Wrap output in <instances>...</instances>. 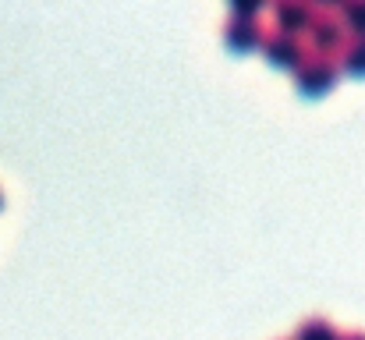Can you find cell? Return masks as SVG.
I'll list each match as a JSON object with an SVG mask.
<instances>
[{"instance_id": "obj_1", "label": "cell", "mask_w": 365, "mask_h": 340, "mask_svg": "<svg viewBox=\"0 0 365 340\" xmlns=\"http://www.w3.org/2000/svg\"><path fill=\"white\" fill-rule=\"evenodd\" d=\"M305 32H309V46L305 50L330 53V57H337L341 46H344V39H348V29H344L337 7H316L312 18H309V25H305Z\"/></svg>"}, {"instance_id": "obj_2", "label": "cell", "mask_w": 365, "mask_h": 340, "mask_svg": "<svg viewBox=\"0 0 365 340\" xmlns=\"http://www.w3.org/2000/svg\"><path fill=\"white\" fill-rule=\"evenodd\" d=\"M291 71H294L298 93H305V96H319V93L334 89V82H337V75H341L337 57H330V53H312V50H305V57H302Z\"/></svg>"}, {"instance_id": "obj_3", "label": "cell", "mask_w": 365, "mask_h": 340, "mask_svg": "<svg viewBox=\"0 0 365 340\" xmlns=\"http://www.w3.org/2000/svg\"><path fill=\"white\" fill-rule=\"evenodd\" d=\"M259 50L266 53L269 64H280V68H294L305 57L302 36H291V32H280V29H266L262 39H259Z\"/></svg>"}, {"instance_id": "obj_4", "label": "cell", "mask_w": 365, "mask_h": 340, "mask_svg": "<svg viewBox=\"0 0 365 340\" xmlns=\"http://www.w3.org/2000/svg\"><path fill=\"white\" fill-rule=\"evenodd\" d=\"M262 32L266 29L252 14H227V21H224V43L231 50H252V46H259Z\"/></svg>"}, {"instance_id": "obj_5", "label": "cell", "mask_w": 365, "mask_h": 340, "mask_svg": "<svg viewBox=\"0 0 365 340\" xmlns=\"http://www.w3.org/2000/svg\"><path fill=\"white\" fill-rule=\"evenodd\" d=\"M312 4L309 0H277L273 4V21L280 32H291V36H302V29L309 25L312 18Z\"/></svg>"}, {"instance_id": "obj_6", "label": "cell", "mask_w": 365, "mask_h": 340, "mask_svg": "<svg viewBox=\"0 0 365 340\" xmlns=\"http://www.w3.org/2000/svg\"><path fill=\"white\" fill-rule=\"evenodd\" d=\"M337 68L351 71V75H365V36H348L341 53H337Z\"/></svg>"}, {"instance_id": "obj_7", "label": "cell", "mask_w": 365, "mask_h": 340, "mask_svg": "<svg viewBox=\"0 0 365 340\" xmlns=\"http://www.w3.org/2000/svg\"><path fill=\"white\" fill-rule=\"evenodd\" d=\"M337 337H341V330L327 316H309V319H302L294 326V337L291 340H337Z\"/></svg>"}, {"instance_id": "obj_8", "label": "cell", "mask_w": 365, "mask_h": 340, "mask_svg": "<svg viewBox=\"0 0 365 340\" xmlns=\"http://www.w3.org/2000/svg\"><path fill=\"white\" fill-rule=\"evenodd\" d=\"M337 14H341L344 29H351L355 36H365V0H344L337 7Z\"/></svg>"}, {"instance_id": "obj_9", "label": "cell", "mask_w": 365, "mask_h": 340, "mask_svg": "<svg viewBox=\"0 0 365 340\" xmlns=\"http://www.w3.org/2000/svg\"><path fill=\"white\" fill-rule=\"evenodd\" d=\"M259 7H262L259 0H235L231 14H252V18H255V14H259Z\"/></svg>"}, {"instance_id": "obj_10", "label": "cell", "mask_w": 365, "mask_h": 340, "mask_svg": "<svg viewBox=\"0 0 365 340\" xmlns=\"http://www.w3.org/2000/svg\"><path fill=\"white\" fill-rule=\"evenodd\" d=\"M337 340H365V330H348V334H341Z\"/></svg>"}, {"instance_id": "obj_11", "label": "cell", "mask_w": 365, "mask_h": 340, "mask_svg": "<svg viewBox=\"0 0 365 340\" xmlns=\"http://www.w3.org/2000/svg\"><path fill=\"white\" fill-rule=\"evenodd\" d=\"M0 202H4V192H0Z\"/></svg>"}]
</instances>
